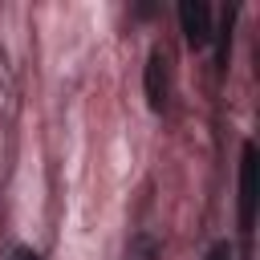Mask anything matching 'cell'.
<instances>
[{"label":"cell","mask_w":260,"mask_h":260,"mask_svg":"<svg viewBox=\"0 0 260 260\" xmlns=\"http://www.w3.org/2000/svg\"><path fill=\"white\" fill-rule=\"evenodd\" d=\"M162 102H167V61L154 49L146 57V106L150 110H162Z\"/></svg>","instance_id":"3957f363"},{"label":"cell","mask_w":260,"mask_h":260,"mask_svg":"<svg viewBox=\"0 0 260 260\" xmlns=\"http://www.w3.org/2000/svg\"><path fill=\"white\" fill-rule=\"evenodd\" d=\"M252 219H256V146L248 142L240 158V228L252 232Z\"/></svg>","instance_id":"7a4b0ae2"},{"label":"cell","mask_w":260,"mask_h":260,"mask_svg":"<svg viewBox=\"0 0 260 260\" xmlns=\"http://www.w3.org/2000/svg\"><path fill=\"white\" fill-rule=\"evenodd\" d=\"M179 24H183V37L191 49H203L211 41V8L199 4V0H183L179 4Z\"/></svg>","instance_id":"6da1fadb"},{"label":"cell","mask_w":260,"mask_h":260,"mask_svg":"<svg viewBox=\"0 0 260 260\" xmlns=\"http://www.w3.org/2000/svg\"><path fill=\"white\" fill-rule=\"evenodd\" d=\"M207 260H232V248H228V244H215V248L207 252Z\"/></svg>","instance_id":"277c9868"},{"label":"cell","mask_w":260,"mask_h":260,"mask_svg":"<svg viewBox=\"0 0 260 260\" xmlns=\"http://www.w3.org/2000/svg\"><path fill=\"white\" fill-rule=\"evenodd\" d=\"M12 260H41V256H37V252H32V248H20V252H16V256H12Z\"/></svg>","instance_id":"5b68a950"}]
</instances>
